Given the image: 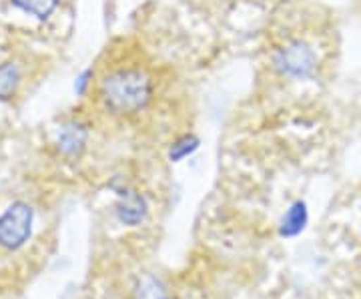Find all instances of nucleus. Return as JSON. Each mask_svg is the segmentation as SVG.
<instances>
[{"label": "nucleus", "instance_id": "1", "mask_svg": "<svg viewBox=\"0 0 361 299\" xmlns=\"http://www.w3.org/2000/svg\"><path fill=\"white\" fill-rule=\"evenodd\" d=\"M101 97L104 106L115 115H133L142 111L151 97V78L135 68H121L111 73L101 85Z\"/></svg>", "mask_w": 361, "mask_h": 299}, {"label": "nucleus", "instance_id": "2", "mask_svg": "<svg viewBox=\"0 0 361 299\" xmlns=\"http://www.w3.org/2000/svg\"><path fill=\"white\" fill-rule=\"evenodd\" d=\"M273 65L281 75H287V77H311V73L315 71V52L307 42L293 40L275 52Z\"/></svg>", "mask_w": 361, "mask_h": 299}, {"label": "nucleus", "instance_id": "3", "mask_svg": "<svg viewBox=\"0 0 361 299\" xmlns=\"http://www.w3.org/2000/svg\"><path fill=\"white\" fill-rule=\"evenodd\" d=\"M32 227V209L26 203H13L0 217V245L4 249H18L25 245Z\"/></svg>", "mask_w": 361, "mask_h": 299}, {"label": "nucleus", "instance_id": "4", "mask_svg": "<svg viewBox=\"0 0 361 299\" xmlns=\"http://www.w3.org/2000/svg\"><path fill=\"white\" fill-rule=\"evenodd\" d=\"M116 217L121 223L135 227L141 225L147 217V201L141 193L133 189H121L118 191V203H116Z\"/></svg>", "mask_w": 361, "mask_h": 299}, {"label": "nucleus", "instance_id": "5", "mask_svg": "<svg viewBox=\"0 0 361 299\" xmlns=\"http://www.w3.org/2000/svg\"><path fill=\"white\" fill-rule=\"evenodd\" d=\"M87 143V129L78 123H71L65 125L61 130V137H59V149L61 153H65L66 157L78 155Z\"/></svg>", "mask_w": 361, "mask_h": 299}, {"label": "nucleus", "instance_id": "6", "mask_svg": "<svg viewBox=\"0 0 361 299\" xmlns=\"http://www.w3.org/2000/svg\"><path fill=\"white\" fill-rule=\"evenodd\" d=\"M307 225V205L303 201H295L291 209L287 211V215L281 221V227H279V235L283 237H295L299 235Z\"/></svg>", "mask_w": 361, "mask_h": 299}, {"label": "nucleus", "instance_id": "7", "mask_svg": "<svg viewBox=\"0 0 361 299\" xmlns=\"http://www.w3.org/2000/svg\"><path fill=\"white\" fill-rule=\"evenodd\" d=\"M56 2L59 0H13L14 6L23 8L25 13L32 14V16L40 18V20L51 16L52 11L56 8Z\"/></svg>", "mask_w": 361, "mask_h": 299}, {"label": "nucleus", "instance_id": "8", "mask_svg": "<svg viewBox=\"0 0 361 299\" xmlns=\"http://www.w3.org/2000/svg\"><path fill=\"white\" fill-rule=\"evenodd\" d=\"M16 85H18V68L11 63L0 66V99L2 101L13 97Z\"/></svg>", "mask_w": 361, "mask_h": 299}, {"label": "nucleus", "instance_id": "9", "mask_svg": "<svg viewBox=\"0 0 361 299\" xmlns=\"http://www.w3.org/2000/svg\"><path fill=\"white\" fill-rule=\"evenodd\" d=\"M197 147H199V139L195 135H185V137H180L179 141L173 143L171 151H169V157H171V161L177 163L180 159L191 155L193 151H197Z\"/></svg>", "mask_w": 361, "mask_h": 299}, {"label": "nucleus", "instance_id": "10", "mask_svg": "<svg viewBox=\"0 0 361 299\" xmlns=\"http://www.w3.org/2000/svg\"><path fill=\"white\" fill-rule=\"evenodd\" d=\"M90 75H92V73H90V71H87V73H85V75H82V77L78 78L77 92H80V94H82V92H85V87H87V83H89V80H87V78H89Z\"/></svg>", "mask_w": 361, "mask_h": 299}]
</instances>
